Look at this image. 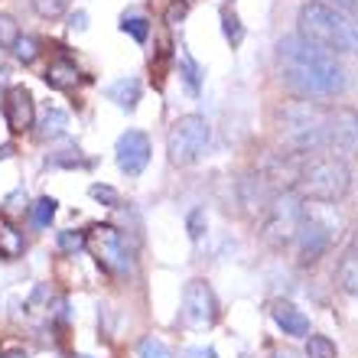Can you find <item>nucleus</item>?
Listing matches in <instances>:
<instances>
[{"instance_id": "nucleus-5", "label": "nucleus", "mask_w": 358, "mask_h": 358, "mask_svg": "<svg viewBox=\"0 0 358 358\" xmlns=\"http://www.w3.org/2000/svg\"><path fill=\"white\" fill-rule=\"evenodd\" d=\"M303 208H306V199L296 192V189H287V192H277L271 199V206L264 212V241L273 248L290 245L296 238V228L303 222Z\"/></svg>"}, {"instance_id": "nucleus-30", "label": "nucleus", "mask_w": 358, "mask_h": 358, "mask_svg": "<svg viewBox=\"0 0 358 358\" xmlns=\"http://www.w3.org/2000/svg\"><path fill=\"white\" fill-rule=\"evenodd\" d=\"M46 166H88V160L78 157V150H66L62 157H49Z\"/></svg>"}, {"instance_id": "nucleus-14", "label": "nucleus", "mask_w": 358, "mask_h": 358, "mask_svg": "<svg viewBox=\"0 0 358 358\" xmlns=\"http://www.w3.org/2000/svg\"><path fill=\"white\" fill-rule=\"evenodd\" d=\"M46 85L49 88H56V92H69V88L78 82V66L72 62V59H66V56H59V59H52L46 66Z\"/></svg>"}, {"instance_id": "nucleus-19", "label": "nucleus", "mask_w": 358, "mask_h": 358, "mask_svg": "<svg viewBox=\"0 0 358 358\" xmlns=\"http://www.w3.org/2000/svg\"><path fill=\"white\" fill-rule=\"evenodd\" d=\"M66 131H69V114L59 111V108H49V111L43 114V121H39V137L52 141V137H62Z\"/></svg>"}, {"instance_id": "nucleus-6", "label": "nucleus", "mask_w": 358, "mask_h": 358, "mask_svg": "<svg viewBox=\"0 0 358 358\" xmlns=\"http://www.w3.org/2000/svg\"><path fill=\"white\" fill-rule=\"evenodd\" d=\"M208 141H212V127L202 114H182L176 124L170 127V137H166V153L176 166H186V163H196L202 153H206Z\"/></svg>"}, {"instance_id": "nucleus-29", "label": "nucleus", "mask_w": 358, "mask_h": 358, "mask_svg": "<svg viewBox=\"0 0 358 358\" xmlns=\"http://www.w3.org/2000/svg\"><path fill=\"white\" fill-rule=\"evenodd\" d=\"M88 192H92V199H98V202H101V206H108V208H117V206H121V196H117V189H111V186L94 182Z\"/></svg>"}, {"instance_id": "nucleus-1", "label": "nucleus", "mask_w": 358, "mask_h": 358, "mask_svg": "<svg viewBox=\"0 0 358 358\" xmlns=\"http://www.w3.org/2000/svg\"><path fill=\"white\" fill-rule=\"evenodd\" d=\"M277 69L280 82L300 98H336L345 92V69L336 52L322 49L303 36H287L277 43Z\"/></svg>"}, {"instance_id": "nucleus-8", "label": "nucleus", "mask_w": 358, "mask_h": 358, "mask_svg": "<svg viewBox=\"0 0 358 358\" xmlns=\"http://www.w3.org/2000/svg\"><path fill=\"white\" fill-rule=\"evenodd\" d=\"M88 251L94 255V261L104 267V271L117 273V277H127L134 273V257H131V248L124 241V235L117 231L114 225H94L88 231Z\"/></svg>"}, {"instance_id": "nucleus-16", "label": "nucleus", "mask_w": 358, "mask_h": 358, "mask_svg": "<svg viewBox=\"0 0 358 358\" xmlns=\"http://www.w3.org/2000/svg\"><path fill=\"white\" fill-rule=\"evenodd\" d=\"M27 251V241H23V231H20L7 215H0V257L7 261H17Z\"/></svg>"}, {"instance_id": "nucleus-7", "label": "nucleus", "mask_w": 358, "mask_h": 358, "mask_svg": "<svg viewBox=\"0 0 358 358\" xmlns=\"http://www.w3.org/2000/svg\"><path fill=\"white\" fill-rule=\"evenodd\" d=\"M339 225V222H336ZM336 225H332L329 218H322V202H306L303 208V222L296 228V257H300V264H316L326 257L332 245V235H336Z\"/></svg>"}, {"instance_id": "nucleus-23", "label": "nucleus", "mask_w": 358, "mask_h": 358, "mask_svg": "<svg viewBox=\"0 0 358 358\" xmlns=\"http://www.w3.org/2000/svg\"><path fill=\"white\" fill-rule=\"evenodd\" d=\"M121 29L131 39H137V43H147V36H150V20H147V17H124L121 20Z\"/></svg>"}, {"instance_id": "nucleus-3", "label": "nucleus", "mask_w": 358, "mask_h": 358, "mask_svg": "<svg viewBox=\"0 0 358 358\" xmlns=\"http://www.w3.org/2000/svg\"><path fill=\"white\" fill-rule=\"evenodd\" d=\"M326 117L329 108H320L313 101H293L280 111V131L287 137V143L293 147V153H326Z\"/></svg>"}, {"instance_id": "nucleus-33", "label": "nucleus", "mask_w": 358, "mask_h": 358, "mask_svg": "<svg viewBox=\"0 0 358 358\" xmlns=\"http://www.w3.org/2000/svg\"><path fill=\"white\" fill-rule=\"evenodd\" d=\"M336 3V10H342V13H349L352 20H358V0H332Z\"/></svg>"}, {"instance_id": "nucleus-11", "label": "nucleus", "mask_w": 358, "mask_h": 358, "mask_svg": "<svg viewBox=\"0 0 358 358\" xmlns=\"http://www.w3.org/2000/svg\"><path fill=\"white\" fill-rule=\"evenodd\" d=\"M150 153H153L150 137L143 131H124L117 137V143H114V160L127 176H141L147 170V163H150Z\"/></svg>"}, {"instance_id": "nucleus-15", "label": "nucleus", "mask_w": 358, "mask_h": 358, "mask_svg": "<svg viewBox=\"0 0 358 358\" xmlns=\"http://www.w3.org/2000/svg\"><path fill=\"white\" fill-rule=\"evenodd\" d=\"M104 94H108L121 111L131 114L134 108H137V101H141V82H137V78H117V82L108 85V92Z\"/></svg>"}, {"instance_id": "nucleus-20", "label": "nucleus", "mask_w": 358, "mask_h": 358, "mask_svg": "<svg viewBox=\"0 0 358 358\" xmlns=\"http://www.w3.org/2000/svg\"><path fill=\"white\" fill-rule=\"evenodd\" d=\"M56 199L52 196H43L33 202V208H29V218H33V225L36 228H49L52 225V218H56Z\"/></svg>"}, {"instance_id": "nucleus-25", "label": "nucleus", "mask_w": 358, "mask_h": 358, "mask_svg": "<svg viewBox=\"0 0 358 358\" xmlns=\"http://www.w3.org/2000/svg\"><path fill=\"white\" fill-rule=\"evenodd\" d=\"M222 33H225V39L231 43V46H241V39H245L241 20H238L235 13H228V10H222Z\"/></svg>"}, {"instance_id": "nucleus-18", "label": "nucleus", "mask_w": 358, "mask_h": 358, "mask_svg": "<svg viewBox=\"0 0 358 358\" xmlns=\"http://www.w3.org/2000/svg\"><path fill=\"white\" fill-rule=\"evenodd\" d=\"M179 76H182V82H186V88L192 94L202 92V76H206V72H202V66H199L196 59L189 56L186 49L179 52Z\"/></svg>"}, {"instance_id": "nucleus-13", "label": "nucleus", "mask_w": 358, "mask_h": 358, "mask_svg": "<svg viewBox=\"0 0 358 358\" xmlns=\"http://www.w3.org/2000/svg\"><path fill=\"white\" fill-rule=\"evenodd\" d=\"M271 316L273 322L283 329V336H293V339H303V336H310V320L303 316L290 300H277L271 303Z\"/></svg>"}, {"instance_id": "nucleus-39", "label": "nucleus", "mask_w": 358, "mask_h": 358, "mask_svg": "<svg viewBox=\"0 0 358 358\" xmlns=\"http://www.w3.org/2000/svg\"><path fill=\"white\" fill-rule=\"evenodd\" d=\"M78 358H85V355H78Z\"/></svg>"}, {"instance_id": "nucleus-35", "label": "nucleus", "mask_w": 358, "mask_h": 358, "mask_svg": "<svg viewBox=\"0 0 358 358\" xmlns=\"http://www.w3.org/2000/svg\"><path fill=\"white\" fill-rule=\"evenodd\" d=\"M10 153H13V147H10V143H0V160H7Z\"/></svg>"}, {"instance_id": "nucleus-26", "label": "nucleus", "mask_w": 358, "mask_h": 358, "mask_svg": "<svg viewBox=\"0 0 358 358\" xmlns=\"http://www.w3.org/2000/svg\"><path fill=\"white\" fill-rule=\"evenodd\" d=\"M20 39V27L10 13H0V49H13Z\"/></svg>"}, {"instance_id": "nucleus-36", "label": "nucleus", "mask_w": 358, "mask_h": 358, "mask_svg": "<svg viewBox=\"0 0 358 358\" xmlns=\"http://www.w3.org/2000/svg\"><path fill=\"white\" fill-rule=\"evenodd\" d=\"M3 358H27V352H20V349H13V352H7Z\"/></svg>"}, {"instance_id": "nucleus-38", "label": "nucleus", "mask_w": 358, "mask_h": 358, "mask_svg": "<svg viewBox=\"0 0 358 358\" xmlns=\"http://www.w3.org/2000/svg\"><path fill=\"white\" fill-rule=\"evenodd\" d=\"M355 255H358V225H355Z\"/></svg>"}, {"instance_id": "nucleus-34", "label": "nucleus", "mask_w": 358, "mask_h": 358, "mask_svg": "<svg viewBox=\"0 0 358 358\" xmlns=\"http://www.w3.org/2000/svg\"><path fill=\"white\" fill-rule=\"evenodd\" d=\"M69 27L82 33V29L88 27V13H82V10H78V13H72V17H69Z\"/></svg>"}, {"instance_id": "nucleus-27", "label": "nucleus", "mask_w": 358, "mask_h": 358, "mask_svg": "<svg viewBox=\"0 0 358 358\" xmlns=\"http://www.w3.org/2000/svg\"><path fill=\"white\" fill-rule=\"evenodd\" d=\"M69 3H72V0H33V10H36L43 20H56L69 10Z\"/></svg>"}, {"instance_id": "nucleus-22", "label": "nucleus", "mask_w": 358, "mask_h": 358, "mask_svg": "<svg viewBox=\"0 0 358 358\" xmlns=\"http://www.w3.org/2000/svg\"><path fill=\"white\" fill-rule=\"evenodd\" d=\"M10 52H13L23 66H29V62H36V56H39V39L36 36H23V33H20L17 46L10 49Z\"/></svg>"}, {"instance_id": "nucleus-37", "label": "nucleus", "mask_w": 358, "mask_h": 358, "mask_svg": "<svg viewBox=\"0 0 358 358\" xmlns=\"http://www.w3.org/2000/svg\"><path fill=\"white\" fill-rule=\"evenodd\" d=\"M271 358H296V355H293V352H273Z\"/></svg>"}, {"instance_id": "nucleus-21", "label": "nucleus", "mask_w": 358, "mask_h": 358, "mask_svg": "<svg viewBox=\"0 0 358 358\" xmlns=\"http://www.w3.org/2000/svg\"><path fill=\"white\" fill-rule=\"evenodd\" d=\"M306 358H339L336 342L329 336H310L306 339Z\"/></svg>"}, {"instance_id": "nucleus-31", "label": "nucleus", "mask_w": 358, "mask_h": 358, "mask_svg": "<svg viewBox=\"0 0 358 358\" xmlns=\"http://www.w3.org/2000/svg\"><path fill=\"white\" fill-rule=\"evenodd\" d=\"M202 231H206V212H202V208H192V212H189V238L199 241Z\"/></svg>"}, {"instance_id": "nucleus-10", "label": "nucleus", "mask_w": 358, "mask_h": 358, "mask_svg": "<svg viewBox=\"0 0 358 358\" xmlns=\"http://www.w3.org/2000/svg\"><path fill=\"white\" fill-rule=\"evenodd\" d=\"M218 316L215 293L206 280H189L182 293V322L189 329H208Z\"/></svg>"}, {"instance_id": "nucleus-4", "label": "nucleus", "mask_w": 358, "mask_h": 358, "mask_svg": "<svg viewBox=\"0 0 358 358\" xmlns=\"http://www.w3.org/2000/svg\"><path fill=\"white\" fill-rule=\"evenodd\" d=\"M296 192L313 202H336L349 192V166L332 153H310L300 166Z\"/></svg>"}, {"instance_id": "nucleus-17", "label": "nucleus", "mask_w": 358, "mask_h": 358, "mask_svg": "<svg viewBox=\"0 0 358 358\" xmlns=\"http://www.w3.org/2000/svg\"><path fill=\"white\" fill-rule=\"evenodd\" d=\"M336 280H339V287L345 293L358 296V255L355 251H349V255L339 261V267H336Z\"/></svg>"}, {"instance_id": "nucleus-2", "label": "nucleus", "mask_w": 358, "mask_h": 358, "mask_svg": "<svg viewBox=\"0 0 358 358\" xmlns=\"http://www.w3.org/2000/svg\"><path fill=\"white\" fill-rule=\"evenodd\" d=\"M300 36L310 43H320L329 52H358V20L336 10L332 3L310 0L300 7Z\"/></svg>"}, {"instance_id": "nucleus-32", "label": "nucleus", "mask_w": 358, "mask_h": 358, "mask_svg": "<svg viewBox=\"0 0 358 358\" xmlns=\"http://www.w3.org/2000/svg\"><path fill=\"white\" fill-rule=\"evenodd\" d=\"M186 0H173V3H170V7H166V23H170V27H176V23H179V20H182V17H186Z\"/></svg>"}, {"instance_id": "nucleus-12", "label": "nucleus", "mask_w": 358, "mask_h": 358, "mask_svg": "<svg viewBox=\"0 0 358 358\" xmlns=\"http://www.w3.org/2000/svg\"><path fill=\"white\" fill-rule=\"evenodd\" d=\"M3 121L13 134H23L36 124V104H33V94L23 85H10L3 92Z\"/></svg>"}, {"instance_id": "nucleus-9", "label": "nucleus", "mask_w": 358, "mask_h": 358, "mask_svg": "<svg viewBox=\"0 0 358 358\" xmlns=\"http://www.w3.org/2000/svg\"><path fill=\"white\" fill-rule=\"evenodd\" d=\"M326 153L332 157H358V111L355 108H329L326 117Z\"/></svg>"}, {"instance_id": "nucleus-28", "label": "nucleus", "mask_w": 358, "mask_h": 358, "mask_svg": "<svg viewBox=\"0 0 358 358\" xmlns=\"http://www.w3.org/2000/svg\"><path fill=\"white\" fill-rule=\"evenodd\" d=\"M137 352H141V358H173V355H170V349H166V345H163L160 339H153V336L141 339Z\"/></svg>"}, {"instance_id": "nucleus-24", "label": "nucleus", "mask_w": 358, "mask_h": 358, "mask_svg": "<svg viewBox=\"0 0 358 358\" xmlns=\"http://www.w3.org/2000/svg\"><path fill=\"white\" fill-rule=\"evenodd\" d=\"M56 245L62 255H76V251H82L88 245V238H85V231H59Z\"/></svg>"}]
</instances>
